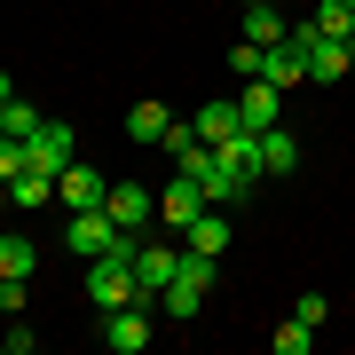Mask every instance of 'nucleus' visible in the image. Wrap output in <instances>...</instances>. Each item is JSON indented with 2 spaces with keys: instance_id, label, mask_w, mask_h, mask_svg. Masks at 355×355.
Masks as SVG:
<instances>
[{
  "instance_id": "f257e3e1",
  "label": "nucleus",
  "mask_w": 355,
  "mask_h": 355,
  "mask_svg": "<svg viewBox=\"0 0 355 355\" xmlns=\"http://www.w3.org/2000/svg\"><path fill=\"white\" fill-rule=\"evenodd\" d=\"M214 277H221V261H205V253H190V245H182V268H174V284L158 292L166 324H190L198 308H205V292H214Z\"/></svg>"
},
{
  "instance_id": "f03ea898",
  "label": "nucleus",
  "mask_w": 355,
  "mask_h": 355,
  "mask_svg": "<svg viewBox=\"0 0 355 355\" xmlns=\"http://www.w3.org/2000/svg\"><path fill=\"white\" fill-rule=\"evenodd\" d=\"M119 237H127V229L111 221V205H79V214L64 221V245H71L79 261H103V253H111Z\"/></svg>"
},
{
  "instance_id": "7ed1b4c3",
  "label": "nucleus",
  "mask_w": 355,
  "mask_h": 355,
  "mask_svg": "<svg viewBox=\"0 0 355 355\" xmlns=\"http://www.w3.org/2000/svg\"><path fill=\"white\" fill-rule=\"evenodd\" d=\"M174 268H182V245L174 237H142V253H135V300L158 308V292L174 284Z\"/></svg>"
},
{
  "instance_id": "20e7f679",
  "label": "nucleus",
  "mask_w": 355,
  "mask_h": 355,
  "mask_svg": "<svg viewBox=\"0 0 355 355\" xmlns=\"http://www.w3.org/2000/svg\"><path fill=\"white\" fill-rule=\"evenodd\" d=\"M158 316V308L150 300H127V308H111V316H103V347H111V355H142V347H150V324Z\"/></svg>"
},
{
  "instance_id": "39448f33",
  "label": "nucleus",
  "mask_w": 355,
  "mask_h": 355,
  "mask_svg": "<svg viewBox=\"0 0 355 355\" xmlns=\"http://www.w3.org/2000/svg\"><path fill=\"white\" fill-rule=\"evenodd\" d=\"M79 150V135L64 127V119H40V135H24V158H32V174H64Z\"/></svg>"
},
{
  "instance_id": "423d86ee",
  "label": "nucleus",
  "mask_w": 355,
  "mask_h": 355,
  "mask_svg": "<svg viewBox=\"0 0 355 355\" xmlns=\"http://www.w3.org/2000/svg\"><path fill=\"white\" fill-rule=\"evenodd\" d=\"M205 205H214V198H205L190 174H174V182H166V198H158V221H166V237H190V221L205 214Z\"/></svg>"
},
{
  "instance_id": "0eeeda50",
  "label": "nucleus",
  "mask_w": 355,
  "mask_h": 355,
  "mask_svg": "<svg viewBox=\"0 0 355 355\" xmlns=\"http://www.w3.org/2000/svg\"><path fill=\"white\" fill-rule=\"evenodd\" d=\"M103 205H111L119 229H150V221H158V198L142 190V182H111V190H103Z\"/></svg>"
},
{
  "instance_id": "6e6552de",
  "label": "nucleus",
  "mask_w": 355,
  "mask_h": 355,
  "mask_svg": "<svg viewBox=\"0 0 355 355\" xmlns=\"http://www.w3.org/2000/svg\"><path fill=\"white\" fill-rule=\"evenodd\" d=\"M277 111H284V95L268 87V79H245V87H237V119H245L253 135H261V127H284Z\"/></svg>"
},
{
  "instance_id": "1a4fd4ad",
  "label": "nucleus",
  "mask_w": 355,
  "mask_h": 355,
  "mask_svg": "<svg viewBox=\"0 0 355 355\" xmlns=\"http://www.w3.org/2000/svg\"><path fill=\"white\" fill-rule=\"evenodd\" d=\"M190 127H198L205 142H237V135H253V127L237 119V95H214V103H198V119H190Z\"/></svg>"
},
{
  "instance_id": "9d476101",
  "label": "nucleus",
  "mask_w": 355,
  "mask_h": 355,
  "mask_svg": "<svg viewBox=\"0 0 355 355\" xmlns=\"http://www.w3.org/2000/svg\"><path fill=\"white\" fill-rule=\"evenodd\" d=\"M261 79H268L277 95H292V87L308 79V55L292 48V40H277V48H261Z\"/></svg>"
},
{
  "instance_id": "9b49d317",
  "label": "nucleus",
  "mask_w": 355,
  "mask_h": 355,
  "mask_svg": "<svg viewBox=\"0 0 355 355\" xmlns=\"http://www.w3.org/2000/svg\"><path fill=\"white\" fill-rule=\"evenodd\" d=\"M284 32H292V16L277 8V0H261V8H237V40H261V48H277Z\"/></svg>"
},
{
  "instance_id": "f8f14e48",
  "label": "nucleus",
  "mask_w": 355,
  "mask_h": 355,
  "mask_svg": "<svg viewBox=\"0 0 355 355\" xmlns=\"http://www.w3.org/2000/svg\"><path fill=\"white\" fill-rule=\"evenodd\" d=\"M182 245H190V253H205V261H221V253H229V205H205Z\"/></svg>"
},
{
  "instance_id": "ddd939ff",
  "label": "nucleus",
  "mask_w": 355,
  "mask_h": 355,
  "mask_svg": "<svg viewBox=\"0 0 355 355\" xmlns=\"http://www.w3.org/2000/svg\"><path fill=\"white\" fill-rule=\"evenodd\" d=\"M261 182L268 174H300V142H292V127H261Z\"/></svg>"
},
{
  "instance_id": "4468645a",
  "label": "nucleus",
  "mask_w": 355,
  "mask_h": 355,
  "mask_svg": "<svg viewBox=\"0 0 355 355\" xmlns=\"http://www.w3.org/2000/svg\"><path fill=\"white\" fill-rule=\"evenodd\" d=\"M55 205H71V214H79V205H103V174L71 158L64 174H55Z\"/></svg>"
},
{
  "instance_id": "2eb2a0df",
  "label": "nucleus",
  "mask_w": 355,
  "mask_h": 355,
  "mask_svg": "<svg viewBox=\"0 0 355 355\" xmlns=\"http://www.w3.org/2000/svg\"><path fill=\"white\" fill-rule=\"evenodd\" d=\"M166 127H174L166 103H135V111H127V135H135V142H166Z\"/></svg>"
},
{
  "instance_id": "dca6fc26",
  "label": "nucleus",
  "mask_w": 355,
  "mask_h": 355,
  "mask_svg": "<svg viewBox=\"0 0 355 355\" xmlns=\"http://www.w3.org/2000/svg\"><path fill=\"white\" fill-rule=\"evenodd\" d=\"M32 268H40V245L8 229V237H0V277H32Z\"/></svg>"
},
{
  "instance_id": "f3484780",
  "label": "nucleus",
  "mask_w": 355,
  "mask_h": 355,
  "mask_svg": "<svg viewBox=\"0 0 355 355\" xmlns=\"http://www.w3.org/2000/svg\"><path fill=\"white\" fill-rule=\"evenodd\" d=\"M316 32H331V40H355V0H324V8H316Z\"/></svg>"
},
{
  "instance_id": "a211bd4d",
  "label": "nucleus",
  "mask_w": 355,
  "mask_h": 355,
  "mask_svg": "<svg viewBox=\"0 0 355 355\" xmlns=\"http://www.w3.org/2000/svg\"><path fill=\"white\" fill-rule=\"evenodd\" d=\"M268 347H277V355H308V347H316V324H300V316H292L284 331H268Z\"/></svg>"
},
{
  "instance_id": "6ab92c4d",
  "label": "nucleus",
  "mask_w": 355,
  "mask_h": 355,
  "mask_svg": "<svg viewBox=\"0 0 355 355\" xmlns=\"http://www.w3.org/2000/svg\"><path fill=\"white\" fill-rule=\"evenodd\" d=\"M0 127H8L16 142H24V135H40V111H32V103H16V95H8V103H0Z\"/></svg>"
},
{
  "instance_id": "aec40b11",
  "label": "nucleus",
  "mask_w": 355,
  "mask_h": 355,
  "mask_svg": "<svg viewBox=\"0 0 355 355\" xmlns=\"http://www.w3.org/2000/svg\"><path fill=\"white\" fill-rule=\"evenodd\" d=\"M24 300H32V277H0V316H24Z\"/></svg>"
},
{
  "instance_id": "412c9836",
  "label": "nucleus",
  "mask_w": 355,
  "mask_h": 355,
  "mask_svg": "<svg viewBox=\"0 0 355 355\" xmlns=\"http://www.w3.org/2000/svg\"><path fill=\"white\" fill-rule=\"evenodd\" d=\"M229 71H237V79H261V40H237V48H229Z\"/></svg>"
},
{
  "instance_id": "4be33fe9",
  "label": "nucleus",
  "mask_w": 355,
  "mask_h": 355,
  "mask_svg": "<svg viewBox=\"0 0 355 355\" xmlns=\"http://www.w3.org/2000/svg\"><path fill=\"white\" fill-rule=\"evenodd\" d=\"M0 347H8V355H32V347H40V331H32L24 316H8V331H0Z\"/></svg>"
},
{
  "instance_id": "5701e85b",
  "label": "nucleus",
  "mask_w": 355,
  "mask_h": 355,
  "mask_svg": "<svg viewBox=\"0 0 355 355\" xmlns=\"http://www.w3.org/2000/svg\"><path fill=\"white\" fill-rule=\"evenodd\" d=\"M24 166H32V158H24V142H16V135H0V182H16Z\"/></svg>"
},
{
  "instance_id": "b1692460",
  "label": "nucleus",
  "mask_w": 355,
  "mask_h": 355,
  "mask_svg": "<svg viewBox=\"0 0 355 355\" xmlns=\"http://www.w3.org/2000/svg\"><path fill=\"white\" fill-rule=\"evenodd\" d=\"M292 316H300V324H324L331 300H324V292H300V300H292Z\"/></svg>"
},
{
  "instance_id": "393cba45",
  "label": "nucleus",
  "mask_w": 355,
  "mask_h": 355,
  "mask_svg": "<svg viewBox=\"0 0 355 355\" xmlns=\"http://www.w3.org/2000/svg\"><path fill=\"white\" fill-rule=\"evenodd\" d=\"M0 214H8V182H0Z\"/></svg>"
},
{
  "instance_id": "a878e982",
  "label": "nucleus",
  "mask_w": 355,
  "mask_h": 355,
  "mask_svg": "<svg viewBox=\"0 0 355 355\" xmlns=\"http://www.w3.org/2000/svg\"><path fill=\"white\" fill-rule=\"evenodd\" d=\"M0 103H8V71H0Z\"/></svg>"
},
{
  "instance_id": "bb28decb",
  "label": "nucleus",
  "mask_w": 355,
  "mask_h": 355,
  "mask_svg": "<svg viewBox=\"0 0 355 355\" xmlns=\"http://www.w3.org/2000/svg\"><path fill=\"white\" fill-rule=\"evenodd\" d=\"M237 8H261V0H237Z\"/></svg>"
}]
</instances>
